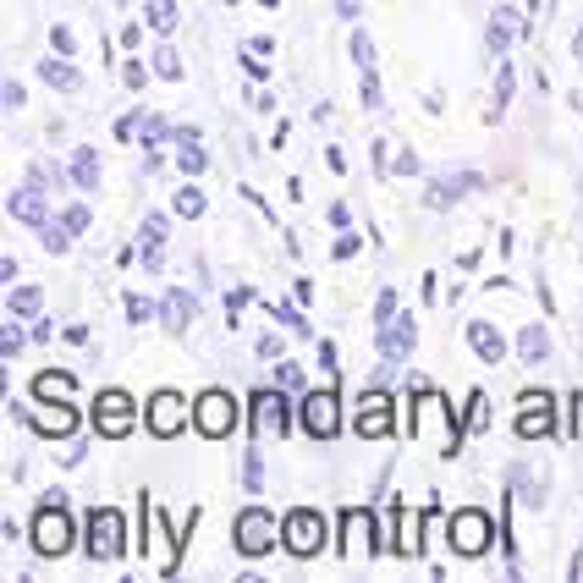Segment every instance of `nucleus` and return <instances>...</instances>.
Listing matches in <instances>:
<instances>
[{"instance_id":"nucleus-1","label":"nucleus","mask_w":583,"mask_h":583,"mask_svg":"<svg viewBox=\"0 0 583 583\" xmlns=\"http://www.w3.org/2000/svg\"><path fill=\"white\" fill-rule=\"evenodd\" d=\"M33 551L50 562L72 551V518H67L61 490H50V501H39V512H33Z\"/></svg>"},{"instance_id":"nucleus-2","label":"nucleus","mask_w":583,"mask_h":583,"mask_svg":"<svg viewBox=\"0 0 583 583\" xmlns=\"http://www.w3.org/2000/svg\"><path fill=\"white\" fill-rule=\"evenodd\" d=\"M83 551H89V562H116V556L127 551V518H122L116 507H100V512H89V534H83Z\"/></svg>"},{"instance_id":"nucleus-3","label":"nucleus","mask_w":583,"mask_h":583,"mask_svg":"<svg viewBox=\"0 0 583 583\" xmlns=\"http://www.w3.org/2000/svg\"><path fill=\"white\" fill-rule=\"evenodd\" d=\"M282 545H287V556H297V562L319 556V551H325V518H319L314 507L287 512V518H282Z\"/></svg>"},{"instance_id":"nucleus-4","label":"nucleus","mask_w":583,"mask_h":583,"mask_svg":"<svg viewBox=\"0 0 583 583\" xmlns=\"http://www.w3.org/2000/svg\"><path fill=\"white\" fill-rule=\"evenodd\" d=\"M282 540V523L265 512V507H248V512H237V529H232V545H237V556H265L270 545Z\"/></svg>"},{"instance_id":"nucleus-5","label":"nucleus","mask_w":583,"mask_h":583,"mask_svg":"<svg viewBox=\"0 0 583 583\" xmlns=\"http://www.w3.org/2000/svg\"><path fill=\"white\" fill-rule=\"evenodd\" d=\"M193 430L204 440H226L237 430V402H232L226 391H204V397L193 402Z\"/></svg>"},{"instance_id":"nucleus-6","label":"nucleus","mask_w":583,"mask_h":583,"mask_svg":"<svg viewBox=\"0 0 583 583\" xmlns=\"http://www.w3.org/2000/svg\"><path fill=\"white\" fill-rule=\"evenodd\" d=\"M297 413H303V430L314 440L341 436V402H336V391H308V397L297 402Z\"/></svg>"},{"instance_id":"nucleus-7","label":"nucleus","mask_w":583,"mask_h":583,"mask_svg":"<svg viewBox=\"0 0 583 583\" xmlns=\"http://www.w3.org/2000/svg\"><path fill=\"white\" fill-rule=\"evenodd\" d=\"M133 419H139V402H133L127 391H100V397H94V425H100V436H111V440L133 436Z\"/></svg>"},{"instance_id":"nucleus-8","label":"nucleus","mask_w":583,"mask_h":583,"mask_svg":"<svg viewBox=\"0 0 583 583\" xmlns=\"http://www.w3.org/2000/svg\"><path fill=\"white\" fill-rule=\"evenodd\" d=\"M490 512H479V507H468V512H457L451 518V551L457 556H484L490 551Z\"/></svg>"},{"instance_id":"nucleus-9","label":"nucleus","mask_w":583,"mask_h":583,"mask_svg":"<svg viewBox=\"0 0 583 583\" xmlns=\"http://www.w3.org/2000/svg\"><path fill=\"white\" fill-rule=\"evenodd\" d=\"M292 430V402L282 391H254V440L287 436Z\"/></svg>"},{"instance_id":"nucleus-10","label":"nucleus","mask_w":583,"mask_h":583,"mask_svg":"<svg viewBox=\"0 0 583 583\" xmlns=\"http://www.w3.org/2000/svg\"><path fill=\"white\" fill-rule=\"evenodd\" d=\"M523 28H529V22H523L518 6H495V11H490V28H484V50H490V55H507V50L523 39Z\"/></svg>"},{"instance_id":"nucleus-11","label":"nucleus","mask_w":583,"mask_h":583,"mask_svg":"<svg viewBox=\"0 0 583 583\" xmlns=\"http://www.w3.org/2000/svg\"><path fill=\"white\" fill-rule=\"evenodd\" d=\"M413 347H419V319H413V314H397L391 325H380V358L408 364V358H413Z\"/></svg>"},{"instance_id":"nucleus-12","label":"nucleus","mask_w":583,"mask_h":583,"mask_svg":"<svg viewBox=\"0 0 583 583\" xmlns=\"http://www.w3.org/2000/svg\"><path fill=\"white\" fill-rule=\"evenodd\" d=\"M182 425H187L182 397H176V391H154V397H149V430L160 440H171V436H182Z\"/></svg>"},{"instance_id":"nucleus-13","label":"nucleus","mask_w":583,"mask_h":583,"mask_svg":"<svg viewBox=\"0 0 583 583\" xmlns=\"http://www.w3.org/2000/svg\"><path fill=\"white\" fill-rule=\"evenodd\" d=\"M6 209H11V221H22V226H44L50 221V204H44V182H22L11 198H6Z\"/></svg>"},{"instance_id":"nucleus-14","label":"nucleus","mask_w":583,"mask_h":583,"mask_svg":"<svg viewBox=\"0 0 583 583\" xmlns=\"http://www.w3.org/2000/svg\"><path fill=\"white\" fill-rule=\"evenodd\" d=\"M479 187H484V176H479V171H457V176H440V182L425 187V204H430V209H451L462 193H479Z\"/></svg>"},{"instance_id":"nucleus-15","label":"nucleus","mask_w":583,"mask_h":583,"mask_svg":"<svg viewBox=\"0 0 583 583\" xmlns=\"http://www.w3.org/2000/svg\"><path fill=\"white\" fill-rule=\"evenodd\" d=\"M551 425H556V419H551V397H545V391H529V397H523V413H518V436L545 440Z\"/></svg>"},{"instance_id":"nucleus-16","label":"nucleus","mask_w":583,"mask_h":583,"mask_svg":"<svg viewBox=\"0 0 583 583\" xmlns=\"http://www.w3.org/2000/svg\"><path fill=\"white\" fill-rule=\"evenodd\" d=\"M352 430H358V436H391V397H386V391H369V397H364V408H358V419H352Z\"/></svg>"},{"instance_id":"nucleus-17","label":"nucleus","mask_w":583,"mask_h":583,"mask_svg":"<svg viewBox=\"0 0 583 583\" xmlns=\"http://www.w3.org/2000/svg\"><path fill=\"white\" fill-rule=\"evenodd\" d=\"M28 425L39 430V436L50 440H67L72 430H78V408L72 402H50V408H39V413H28Z\"/></svg>"},{"instance_id":"nucleus-18","label":"nucleus","mask_w":583,"mask_h":583,"mask_svg":"<svg viewBox=\"0 0 583 583\" xmlns=\"http://www.w3.org/2000/svg\"><path fill=\"white\" fill-rule=\"evenodd\" d=\"M165 232H171L165 215H144V226H139V265H144V270H160V265H165V254H160Z\"/></svg>"},{"instance_id":"nucleus-19","label":"nucleus","mask_w":583,"mask_h":583,"mask_svg":"<svg viewBox=\"0 0 583 583\" xmlns=\"http://www.w3.org/2000/svg\"><path fill=\"white\" fill-rule=\"evenodd\" d=\"M193 314H198V297H193V292H171V297L160 303V325H165L171 336H182V330L193 325Z\"/></svg>"},{"instance_id":"nucleus-20","label":"nucleus","mask_w":583,"mask_h":583,"mask_svg":"<svg viewBox=\"0 0 583 583\" xmlns=\"http://www.w3.org/2000/svg\"><path fill=\"white\" fill-rule=\"evenodd\" d=\"M468 347L479 352V364H501V358H507L501 330H495V325H484V319H468Z\"/></svg>"},{"instance_id":"nucleus-21","label":"nucleus","mask_w":583,"mask_h":583,"mask_svg":"<svg viewBox=\"0 0 583 583\" xmlns=\"http://www.w3.org/2000/svg\"><path fill=\"white\" fill-rule=\"evenodd\" d=\"M39 78H44L55 94H78V89H83V78H78V67H72L67 55H44V61H39Z\"/></svg>"},{"instance_id":"nucleus-22","label":"nucleus","mask_w":583,"mask_h":583,"mask_svg":"<svg viewBox=\"0 0 583 583\" xmlns=\"http://www.w3.org/2000/svg\"><path fill=\"white\" fill-rule=\"evenodd\" d=\"M33 397L39 402H72L78 397V380L67 369H44V375H33Z\"/></svg>"},{"instance_id":"nucleus-23","label":"nucleus","mask_w":583,"mask_h":583,"mask_svg":"<svg viewBox=\"0 0 583 583\" xmlns=\"http://www.w3.org/2000/svg\"><path fill=\"white\" fill-rule=\"evenodd\" d=\"M67 176H72V187L78 193H94L100 187V154L83 144V149H72V160H67Z\"/></svg>"},{"instance_id":"nucleus-24","label":"nucleus","mask_w":583,"mask_h":583,"mask_svg":"<svg viewBox=\"0 0 583 583\" xmlns=\"http://www.w3.org/2000/svg\"><path fill=\"white\" fill-rule=\"evenodd\" d=\"M518 358L523 364H551V330L545 325H523L518 330Z\"/></svg>"},{"instance_id":"nucleus-25","label":"nucleus","mask_w":583,"mask_h":583,"mask_svg":"<svg viewBox=\"0 0 583 583\" xmlns=\"http://www.w3.org/2000/svg\"><path fill=\"white\" fill-rule=\"evenodd\" d=\"M204 165H209V154L198 139H176V171L182 176H204Z\"/></svg>"},{"instance_id":"nucleus-26","label":"nucleus","mask_w":583,"mask_h":583,"mask_svg":"<svg viewBox=\"0 0 583 583\" xmlns=\"http://www.w3.org/2000/svg\"><path fill=\"white\" fill-rule=\"evenodd\" d=\"M144 17H149V28L154 33H176V0H144Z\"/></svg>"},{"instance_id":"nucleus-27","label":"nucleus","mask_w":583,"mask_h":583,"mask_svg":"<svg viewBox=\"0 0 583 583\" xmlns=\"http://www.w3.org/2000/svg\"><path fill=\"white\" fill-rule=\"evenodd\" d=\"M39 308H44V292L39 287H17L6 297V314H17V319H33Z\"/></svg>"},{"instance_id":"nucleus-28","label":"nucleus","mask_w":583,"mask_h":583,"mask_svg":"<svg viewBox=\"0 0 583 583\" xmlns=\"http://www.w3.org/2000/svg\"><path fill=\"white\" fill-rule=\"evenodd\" d=\"M512 89H518V72H512V67H501V72H495V100H490V122H501V116H507V105H512Z\"/></svg>"},{"instance_id":"nucleus-29","label":"nucleus","mask_w":583,"mask_h":583,"mask_svg":"<svg viewBox=\"0 0 583 583\" xmlns=\"http://www.w3.org/2000/svg\"><path fill=\"white\" fill-rule=\"evenodd\" d=\"M171 215H182V221H198V215H204V193H198L193 182H182V187H176V198H171Z\"/></svg>"},{"instance_id":"nucleus-30","label":"nucleus","mask_w":583,"mask_h":583,"mask_svg":"<svg viewBox=\"0 0 583 583\" xmlns=\"http://www.w3.org/2000/svg\"><path fill=\"white\" fill-rule=\"evenodd\" d=\"M39 243H44V254H67V248H72L67 221H44V226H39Z\"/></svg>"},{"instance_id":"nucleus-31","label":"nucleus","mask_w":583,"mask_h":583,"mask_svg":"<svg viewBox=\"0 0 583 583\" xmlns=\"http://www.w3.org/2000/svg\"><path fill=\"white\" fill-rule=\"evenodd\" d=\"M165 139H176V127H165V116H149V111H144V127H139V144H144V149H160Z\"/></svg>"},{"instance_id":"nucleus-32","label":"nucleus","mask_w":583,"mask_h":583,"mask_svg":"<svg viewBox=\"0 0 583 583\" xmlns=\"http://www.w3.org/2000/svg\"><path fill=\"white\" fill-rule=\"evenodd\" d=\"M154 78H165V83H182V55H176L171 44H160V50H154Z\"/></svg>"},{"instance_id":"nucleus-33","label":"nucleus","mask_w":583,"mask_h":583,"mask_svg":"<svg viewBox=\"0 0 583 583\" xmlns=\"http://www.w3.org/2000/svg\"><path fill=\"white\" fill-rule=\"evenodd\" d=\"M22 347H28V336H22V325H17V314H11V319H6V330H0V358L11 364Z\"/></svg>"},{"instance_id":"nucleus-34","label":"nucleus","mask_w":583,"mask_h":583,"mask_svg":"<svg viewBox=\"0 0 583 583\" xmlns=\"http://www.w3.org/2000/svg\"><path fill=\"white\" fill-rule=\"evenodd\" d=\"M243 484L259 495L265 490V457H259V446H248V462H243Z\"/></svg>"},{"instance_id":"nucleus-35","label":"nucleus","mask_w":583,"mask_h":583,"mask_svg":"<svg viewBox=\"0 0 583 583\" xmlns=\"http://www.w3.org/2000/svg\"><path fill=\"white\" fill-rule=\"evenodd\" d=\"M347 50H352V61H358L364 72H375V44H369V33H364V28L352 33V44H347Z\"/></svg>"},{"instance_id":"nucleus-36","label":"nucleus","mask_w":583,"mask_h":583,"mask_svg":"<svg viewBox=\"0 0 583 583\" xmlns=\"http://www.w3.org/2000/svg\"><path fill=\"white\" fill-rule=\"evenodd\" d=\"M122 308H127V319H133V325H149V319L160 314V308H154L149 297H139V292H127V303H122Z\"/></svg>"},{"instance_id":"nucleus-37","label":"nucleus","mask_w":583,"mask_h":583,"mask_svg":"<svg viewBox=\"0 0 583 583\" xmlns=\"http://www.w3.org/2000/svg\"><path fill=\"white\" fill-rule=\"evenodd\" d=\"M139 127H144V111H127V116L116 122V139H122V144H133V139H139Z\"/></svg>"},{"instance_id":"nucleus-38","label":"nucleus","mask_w":583,"mask_h":583,"mask_svg":"<svg viewBox=\"0 0 583 583\" xmlns=\"http://www.w3.org/2000/svg\"><path fill=\"white\" fill-rule=\"evenodd\" d=\"M122 78H127V89H139V94H144V83H149V67H144V61H139V55H133V61L122 67Z\"/></svg>"},{"instance_id":"nucleus-39","label":"nucleus","mask_w":583,"mask_h":583,"mask_svg":"<svg viewBox=\"0 0 583 583\" xmlns=\"http://www.w3.org/2000/svg\"><path fill=\"white\" fill-rule=\"evenodd\" d=\"M364 105H369V111H380V105H386V94H380V78H375V72H364Z\"/></svg>"},{"instance_id":"nucleus-40","label":"nucleus","mask_w":583,"mask_h":583,"mask_svg":"<svg viewBox=\"0 0 583 583\" xmlns=\"http://www.w3.org/2000/svg\"><path fill=\"white\" fill-rule=\"evenodd\" d=\"M61 221H67V232H72V237H83V232H89V209H83V204H72Z\"/></svg>"},{"instance_id":"nucleus-41","label":"nucleus","mask_w":583,"mask_h":583,"mask_svg":"<svg viewBox=\"0 0 583 583\" xmlns=\"http://www.w3.org/2000/svg\"><path fill=\"white\" fill-rule=\"evenodd\" d=\"M397 319V292H380V303H375V325H391Z\"/></svg>"},{"instance_id":"nucleus-42","label":"nucleus","mask_w":583,"mask_h":583,"mask_svg":"<svg viewBox=\"0 0 583 583\" xmlns=\"http://www.w3.org/2000/svg\"><path fill=\"white\" fill-rule=\"evenodd\" d=\"M276 319H282L287 330H297V336H308V319H303V314H297L292 303H282V308H276Z\"/></svg>"},{"instance_id":"nucleus-43","label":"nucleus","mask_w":583,"mask_h":583,"mask_svg":"<svg viewBox=\"0 0 583 583\" xmlns=\"http://www.w3.org/2000/svg\"><path fill=\"white\" fill-rule=\"evenodd\" d=\"M391 171H397V176H413V171H419V154H413V149H402V154L391 160Z\"/></svg>"},{"instance_id":"nucleus-44","label":"nucleus","mask_w":583,"mask_h":583,"mask_svg":"<svg viewBox=\"0 0 583 583\" xmlns=\"http://www.w3.org/2000/svg\"><path fill=\"white\" fill-rule=\"evenodd\" d=\"M473 408H468V430H484V419H490V408H484V397H468Z\"/></svg>"},{"instance_id":"nucleus-45","label":"nucleus","mask_w":583,"mask_h":583,"mask_svg":"<svg viewBox=\"0 0 583 583\" xmlns=\"http://www.w3.org/2000/svg\"><path fill=\"white\" fill-rule=\"evenodd\" d=\"M50 44H55V55H72V28H50Z\"/></svg>"},{"instance_id":"nucleus-46","label":"nucleus","mask_w":583,"mask_h":583,"mask_svg":"<svg viewBox=\"0 0 583 583\" xmlns=\"http://www.w3.org/2000/svg\"><path fill=\"white\" fill-rule=\"evenodd\" d=\"M276 380H282L287 391H297V386H303V375H297V364H287V358H282V369H276Z\"/></svg>"},{"instance_id":"nucleus-47","label":"nucleus","mask_w":583,"mask_h":583,"mask_svg":"<svg viewBox=\"0 0 583 583\" xmlns=\"http://www.w3.org/2000/svg\"><path fill=\"white\" fill-rule=\"evenodd\" d=\"M352 254H358V237L341 232V237H336V259H352Z\"/></svg>"},{"instance_id":"nucleus-48","label":"nucleus","mask_w":583,"mask_h":583,"mask_svg":"<svg viewBox=\"0 0 583 583\" xmlns=\"http://www.w3.org/2000/svg\"><path fill=\"white\" fill-rule=\"evenodd\" d=\"M248 105H254V111H270V105H276V94H265V89H248Z\"/></svg>"},{"instance_id":"nucleus-49","label":"nucleus","mask_w":583,"mask_h":583,"mask_svg":"<svg viewBox=\"0 0 583 583\" xmlns=\"http://www.w3.org/2000/svg\"><path fill=\"white\" fill-rule=\"evenodd\" d=\"M122 44H127V50H139V44H144V33H139V22H127V28H122Z\"/></svg>"},{"instance_id":"nucleus-50","label":"nucleus","mask_w":583,"mask_h":583,"mask_svg":"<svg viewBox=\"0 0 583 583\" xmlns=\"http://www.w3.org/2000/svg\"><path fill=\"white\" fill-rule=\"evenodd\" d=\"M22 100H28V94H22V83H6V111H17Z\"/></svg>"},{"instance_id":"nucleus-51","label":"nucleus","mask_w":583,"mask_h":583,"mask_svg":"<svg viewBox=\"0 0 583 583\" xmlns=\"http://www.w3.org/2000/svg\"><path fill=\"white\" fill-rule=\"evenodd\" d=\"M259 358H282V341L276 336H259Z\"/></svg>"},{"instance_id":"nucleus-52","label":"nucleus","mask_w":583,"mask_h":583,"mask_svg":"<svg viewBox=\"0 0 583 583\" xmlns=\"http://www.w3.org/2000/svg\"><path fill=\"white\" fill-rule=\"evenodd\" d=\"M319 364H325V369L336 375V341H319Z\"/></svg>"},{"instance_id":"nucleus-53","label":"nucleus","mask_w":583,"mask_h":583,"mask_svg":"<svg viewBox=\"0 0 583 583\" xmlns=\"http://www.w3.org/2000/svg\"><path fill=\"white\" fill-rule=\"evenodd\" d=\"M336 17H347V22H352V17H358V0H336Z\"/></svg>"},{"instance_id":"nucleus-54","label":"nucleus","mask_w":583,"mask_h":583,"mask_svg":"<svg viewBox=\"0 0 583 583\" xmlns=\"http://www.w3.org/2000/svg\"><path fill=\"white\" fill-rule=\"evenodd\" d=\"M573 436H583V397H573Z\"/></svg>"}]
</instances>
